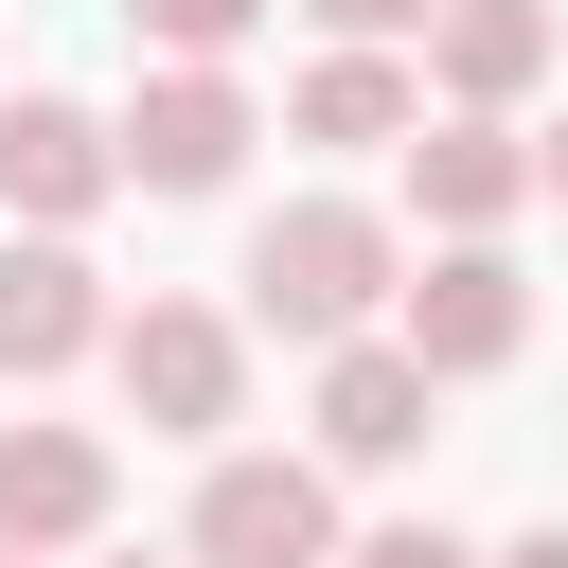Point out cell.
I'll use <instances>...</instances> for the list:
<instances>
[{"label":"cell","instance_id":"8","mask_svg":"<svg viewBox=\"0 0 568 568\" xmlns=\"http://www.w3.org/2000/svg\"><path fill=\"white\" fill-rule=\"evenodd\" d=\"M106 337H124L106 266H89L71 231H18V248H0V373H71V355H106Z\"/></svg>","mask_w":568,"mask_h":568},{"label":"cell","instance_id":"15","mask_svg":"<svg viewBox=\"0 0 568 568\" xmlns=\"http://www.w3.org/2000/svg\"><path fill=\"white\" fill-rule=\"evenodd\" d=\"M302 18H337V36H373V53H390V36H444V0H302Z\"/></svg>","mask_w":568,"mask_h":568},{"label":"cell","instance_id":"5","mask_svg":"<svg viewBox=\"0 0 568 568\" xmlns=\"http://www.w3.org/2000/svg\"><path fill=\"white\" fill-rule=\"evenodd\" d=\"M124 408L160 426V444H231V408H248V337L213 320V302H124Z\"/></svg>","mask_w":568,"mask_h":568},{"label":"cell","instance_id":"4","mask_svg":"<svg viewBox=\"0 0 568 568\" xmlns=\"http://www.w3.org/2000/svg\"><path fill=\"white\" fill-rule=\"evenodd\" d=\"M390 337H408L444 390H462V373H515V355H532V284H515V248H497V231H444V248L408 266Z\"/></svg>","mask_w":568,"mask_h":568},{"label":"cell","instance_id":"12","mask_svg":"<svg viewBox=\"0 0 568 568\" xmlns=\"http://www.w3.org/2000/svg\"><path fill=\"white\" fill-rule=\"evenodd\" d=\"M284 142H337V160H373V142H390V160H408V142H426V89H408L373 36H337V53L284 89Z\"/></svg>","mask_w":568,"mask_h":568},{"label":"cell","instance_id":"13","mask_svg":"<svg viewBox=\"0 0 568 568\" xmlns=\"http://www.w3.org/2000/svg\"><path fill=\"white\" fill-rule=\"evenodd\" d=\"M248 18H266V0H124V36H142V53H213V71L248 53Z\"/></svg>","mask_w":568,"mask_h":568},{"label":"cell","instance_id":"3","mask_svg":"<svg viewBox=\"0 0 568 568\" xmlns=\"http://www.w3.org/2000/svg\"><path fill=\"white\" fill-rule=\"evenodd\" d=\"M248 142H266V106H248L213 53H160V71L124 89V195H231Z\"/></svg>","mask_w":568,"mask_h":568},{"label":"cell","instance_id":"18","mask_svg":"<svg viewBox=\"0 0 568 568\" xmlns=\"http://www.w3.org/2000/svg\"><path fill=\"white\" fill-rule=\"evenodd\" d=\"M106 568H195V550H106Z\"/></svg>","mask_w":568,"mask_h":568},{"label":"cell","instance_id":"9","mask_svg":"<svg viewBox=\"0 0 568 568\" xmlns=\"http://www.w3.org/2000/svg\"><path fill=\"white\" fill-rule=\"evenodd\" d=\"M106 426H0V550H89L106 532Z\"/></svg>","mask_w":568,"mask_h":568},{"label":"cell","instance_id":"7","mask_svg":"<svg viewBox=\"0 0 568 568\" xmlns=\"http://www.w3.org/2000/svg\"><path fill=\"white\" fill-rule=\"evenodd\" d=\"M106 195H124V124L71 106V89H18L0 106V213L18 231H89Z\"/></svg>","mask_w":568,"mask_h":568},{"label":"cell","instance_id":"10","mask_svg":"<svg viewBox=\"0 0 568 568\" xmlns=\"http://www.w3.org/2000/svg\"><path fill=\"white\" fill-rule=\"evenodd\" d=\"M408 195H426V231H515L550 178H532V142H515L497 106H444V124L408 142Z\"/></svg>","mask_w":568,"mask_h":568},{"label":"cell","instance_id":"2","mask_svg":"<svg viewBox=\"0 0 568 568\" xmlns=\"http://www.w3.org/2000/svg\"><path fill=\"white\" fill-rule=\"evenodd\" d=\"M178 550L195 568H337V462L320 444H213Z\"/></svg>","mask_w":568,"mask_h":568},{"label":"cell","instance_id":"16","mask_svg":"<svg viewBox=\"0 0 568 568\" xmlns=\"http://www.w3.org/2000/svg\"><path fill=\"white\" fill-rule=\"evenodd\" d=\"M532 178H550V213H568V124H550V142H532Z\"/></svg>","mask_w":568,"mask_h":568},{"label":"cell","instance_id":"14","mask_svg":"<svg viewBox=\"0 0 568 568\" xmlns=\"http://www.w3.org/2000/svg\"><path fill=\"white\" fill-rule=\"evenodd\" d=\"M337 568H497V550H462V532H444V515H390V532H355V550H337Z\"/></svg>","mask_w":568,"mask_h":568},{"label":"cell","instance_id":"17","mask_svg":"<svg viewBox=\"0 0 568 568\" xmlns=\"http://www.w3.org/2000/svg\"><path fill=\"white\" fill-rule=\"evenodd\" d=\"M497 568H568V532H515V550H497Z\"/></svg>","mask_w":568,"mask_h":568},{"label":"cell","instance_id":"11","mask_svg":"<svg viewBox=\"0 0 568 568\" xmlns=\"http://www.w3.org/2000/svg\"><path fill=\"white\" fill-rule=\"evenodd\" d=\"M550 53H568V36H550V0H444V36H426V89L515 124V106L550 89Z\"/></svg>","mask_w":568,"mask_h":568},{"label":"cell","instance_id":"6","mask_svg":"<svg viewBox=\"0 0 568 568\" xmlns=\"http://www.w3.org/2000/svg\"><path fill=\"white\" fill-rule=\"evenodd\" d=\"M426 408H444V373H426L390 320H373V337H337V355H320V390H302V426H320V462H337V479H390V462L426 444Z\"/></svg>","mask_w":568,"mask_h":568},{"label":"cell","instance_id":"1","mask_svg":"<svg viewBox=\"0 0 568 568\" xmlns=\"http://www.w3.org/2000/svg\"><path fill=\"white\" fill-rule=\"evenodd\" d=\"M390 302H408V248H390L373 195H284V213L248 231V320H266V337L337 355V337H373Z\"/></svg>","mask_w":568,"mask_h":568},{"label":"cell","instance_id":"19","mask_svg":"<svg viewBox=\"0 0 568 568\" xmlns=\"http://www.w3.org/2000/svg\"><path fill=\"white\" fill-rule=\"evenodd\" d=\"M0 568H36V550H0Z\"/></svg>","mask_w":568,"mask_h":568}]
</instances>
